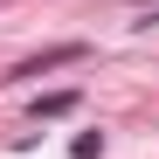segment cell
Returning a JSON list of instances; mask_svg holds the SVG:
<instances>
[{"label":"cell","instance_id":"cell-1","mask_svg":"<svg viewBox=\"0 0 159 159\" xmlns=\"http://www.w3.org/2000/svg\"><path fill=\"white\" fill-rule=\"evenodd\" d=\"M83 56H90L83 42H56V48H42V56H21V62H14V83H35V76L69 69V62H83Z\"/></svg>","mask_w":159,"mask_h":159},{"label":"cell","instance_id":"cell-2","mask_svg":"<svg viewBox=\"0 0 159 159\" xmlns=\"http://www.w3.org/2000/svg\"><path fill=\"white\" fill-rule=\"evenodd\" d=\"M69 104H76V90H56V97H42V104H35V118H62Z\"/></svg>","mask_w":159,"mask_h":159}]
</instances>
